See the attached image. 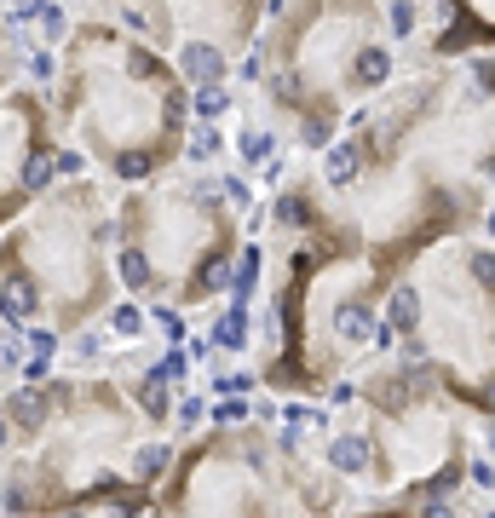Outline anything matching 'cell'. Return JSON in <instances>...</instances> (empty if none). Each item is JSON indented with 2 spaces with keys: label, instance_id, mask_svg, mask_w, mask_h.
Listing matches in <instances>:
<instances>
[{
  "label": "cell",
  "instance_id": "cell-5",
  "mask_svg": "<svg viewBox=\"0 0 495 518\" xmlns=\"http://www.w3.org/2000/svg\"><path fill=\"white\" fill-rule=\"evenodd\" d=\"M110 236L116 213L104 208L98 185L70 179L64 190H41L0 236V317L12 329H93L116 306Z\"/></svg>",
  "mask_w": 495,
  "mask_h": 518
},
{
  "label": "cell",
  "instance_id": "cell-1",
  "mask_svg": "<svg viewBox=\"0 0 495 518\" xmlns=\"http://www.w3.org/2000/svg\"><path fill=\"white\" fill-rule=\"evenodd\" d=\"M277 225L300 242L277 259L271 283V352L260 357V386L277 398H323L334 380L392 357V334L380 323L386 288L352 231L311 202V190L277 196Z\"/></svg>",
  "mask_w": 495,
  "mask_h": 518
},
{
  "label": "cell",
  "instance_id": "cell-8",
  "mask_svg": "<svg viewBox=\"0 0 495 518\" xmlns=\"http://www.w3.org/2000/svg\"><path fill=\"white\" fill-rule=\"evenodd\" d=\"M392 81V52L375 41V0H300L277 41L271 93L300 116V139L329 144L340 104Z\"/></svg>",
  "mask_w": 495,
  "mask_h": 518
},
{
  "label": "cell",
  "instance_id": "cell-9",
  "mask_svg": "<svg viewBox=\"0 0 495 518\" xmlns=\"http://www.w3.org/2000/svg\"><path fill=\"white\" fill-rule=\"evenodd\" d=\"M150 518H288L265 421H225L173 444L150 484Z\"/></svg>",
  "mask_w": 495,
  "mask_h": 518
},
{
  "label": "cell",
  "instance_id": "cell-6",
  "mask_svg": "<svg viewBox=\"0 0 495 518\" xmlns=\"http://www.w3.org/2000/svg\"><path fill=\"white\" fill-rule=\"evenodd\" d=\"M58 104L81 127L87 150L127 185L156 179L190 127V87L179 70H167L144 41L104 24L70 35Z\"/></svg>",
  "mask_w": 495,
  "mask_h": 518
},
{
  "label": "cell",
  "instance_id": "cell-10",
  "mask_svg": "<svg viewBox=\"0 0 495 518\" xmlns=\"http://www.w3.org/2000/svg\"><path fill=\"white\" fill-rule=\"evenodd\" d=\"M52 179H58V144L47 139L41 104L12 98L0 110V225H12L41 190H52Z\"/></svg>",
  "mask_w": 495,
  "mask_h": 518
},
{
  "label": "cell",
  "instance_id": "cell-7",
  "mask_svg": "<svg viewBox=\"0 0 495 518\" xmlns=\"http://www.w3.org/2000/svg\"><path fill=\"white\" fill-rule=\"evenodd\" d=\"M110 248H116L110 254L116 288H127V300L167 311H202L231 288L242 225L231 213V196L208 179L202 185H167L121 202Z\"/></svg>",
  "mask_w": 495,
  "mask_h": 518
},
{
  "label": "cell",
  "instance_id": "cell-16",
  "mask_svg": "<svg viewBox=\"0 0 495 518\" xmlns=\"http://www.w3.org/2000/svg\"><path fill=\"white\" fill-rule=\"evenodd\" d=\"M0 518H6V513H0Z\"/></svg>",
  "mask_w": 495,
  "mask_h": 518
},
{
  "label": "cell",
  "instance_id": "cell-4",
  "mask_svg": "<svg viewBox=\"0 0 495 518\" xmlns=\"http://www.w3.org/2000/svg\"><path fill=\"white\" fill-rule=\"evenodd\" d=\"M352 380V432L363 444L357 484L386 501H461L472 461L490 444V426L472 421L421 363L375 357Z\"/></svg>",
  "mask_w": 495,
  "mask_h": 518
},
{
  "label": "cell",
  "instance_id": "cell-15",
  "mask_svg": "<svg viewBox=\"0 0 495 518\" xmlns=\"http://www.w3.org/2000/svg\"><path fill=\"white\" fill-rule=\"evenodd\" d=\"M265 150H271V139H260V133H248V139H242V156H248V162L265 156Z\"/></svg>",
  "mask_w": 495,
  "mask_h": 518
},
{
  "label": "cell",
  "instance_id": "cell-2",
  "mask_svg": "<svg viewBox=\"0 0 495 518\" xmlns=\"http://www.w3.org/2000/svg\"><path fill=\"white\" fill-rule=\"evenodd\" d=\"M144 421L116 375H52L12 386L0 403V513L52 518L104 507L133 484Z\"/></svg>",
  "mask_w": 495,
  "mask_h": 518
},
{
  "label": "cell",
  "instance_id": "cell-12",
  "mask_svg": "<svg viewBox=\"0 0 495 518\" xmlns=\"http://www.w3.org/2000/svg\"><path fill=\"white\" fill-rule=\"evenodd\" d=\"M179 81L185 87H219L225 81V52L208 41H185L179 47Z\"/></svg>",
  "mask_w": 495,
  "mask_h": 518
},
{
  "label": "cell",
  "instance_id": "cell-14",
  "mask_svg": "<svg viewBox=\"0 0 495 518\" xmlns=\"http://www.w3.org/2000/svg\"><path fill=\"white\" fill-rule=\"evenodd\" d=\"M213 150H219V139H213V127H196V133H190V156H202V162H208Z\"/></svg>",
  "mask_w": 495,
  "mask_h": 518
},
{
  "label": "cell",
  "instance_id": "cell-11",
  "mask_svg": "<svg viewBox=\"0 0 495 518\" xmlns=\"http://www.w3.org/2000/svg\"><path fill=\"white\" fill-rule=\"evenodd\" d=\"M340 518H461V501H386V495H369L363 507H346Z\"/></svg>",
  "mask_w": 495,
  "mask_h": 518
},
{
  "label": "cell",
  "instance_id": "cell-3",
  "mask_svg": "<svg viewBox=\"0 0 495 518\" xmlns=\"http://www.w3.org/2000/svg\"><path fill=\"white\" fill-rule=\"evenodd\" d=\"M380 323L392 357L421 363L478 426L495 409V265L490 242L449 236L426 248L398 283L386 288Z\"/></svg>",
  "mask_w": 495,
  "mask_h": 518
},
{
  "label": "cell",
  "instance_id": "cell-13",
  "mask_svg": "<svg viewBox=\"0 0 495 518\" xmlns=\"http://www.w3.org/2000/svg\"><path fill=\"white\" fill-rule=\"evenodd\" d=\"M179 398H185V403H173V409H179V432L190 438V432L202 426V409H208V403L196 398V392H179Z\"/></svg>",
  "mask_w": 495,
  "mask_h": 518
}]
</instances>
